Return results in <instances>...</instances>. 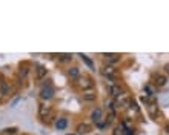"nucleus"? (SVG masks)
Instances as JSON below:
<instances>
[{"label":"nucleus","instance_id":"f257e3e1","mask_svg":"<svg viewBox=\"0 0 169 135\" xmlns=\"http://www.w3.org/2000/svg\"><path fill=\"white\" fill-rule=\"evenodd\" d=\"M75 86L80 88L85 92V91H89L94 86V83H92V80L89 77H78V78H75Z\"/></svg>","mask_w":169,"mask_h":135},{"label":"nucleus","instance_id":"f03ea898","mask_svg":"<svg viewBox=\"0 0 169 135\" xmlns=\"http://www.w3.org/2000/svg\"><path fill=\"white\" fill-rule=\"evenodd\" d=\"M40 97L43 98V100H49V98H52L54 97V88L48 83V84H45L42 89H40Z\"/></svg>","mask_w":169,"mask_h":135},{"label":"nucleus","instance_id":"7ed1b4c3","mask_svg":"<svg viewBox=\"0 0 169 135\" xmlns=\"http://www.w3.org/2000/svg\"><path fill=\"white\" fill-rule=\"evenodd\" d=\"M100 72H102V75L106 78H111V80H114L115 78V68L114 66H109V65H105L102 69H100Z\"/></svg>","mask_w":169,"mask_h":135},{"label":"nucleus","instance_id":"20e7f679","mask_svg":"<svg viewBox=\"0 0 169 135\" xmlns=\"http://www.w3.org/2000/svg\"><path fill=\"white\" fill-rule=\"evenodd\" d=\"M103 58H105V63H108L109 66H112L114 63L120 61V55L118 54H103Z\"/></svg>","mask_w":169,"mask_h":135},{"label":"nucleus","instance_id":"39448f33","mask_svg":"<svg viewBox=\"0 0 169 135\" xmlns=\"http://www.w3.org/2000/svg\"><path fill=\"white\" fill-rule=\"evenodd\" d=\"M109 94H111L114 98H118V97L123 95V89H122L118 84H112V86L109 88Z\"/></svg>","mask_w":169,"mask_h":135},{"label":"nucleus","instance_id":"423d86ee","mask_svg":"<svg viewBox=\"0 0 169 135\" xmlns=\"http://www.w3.org/2000/svg\"><path fill=\"white\" fill-rule=\"evenodd\" d=\"M82 98H83V101L91 103V101H95V100H97V94L92 92V91H85V92L82 94Z\"/></svg>","mask_w":169,"mask_h":135},{"label":"nucleus","instance_id":"0eeeda50","mask_svg":"<svg viewBox=\"0 0 169 135\" xmlns=\"http://www.w3.org/2000/svg\"><path fill=\"white\" fill-rule=\"evenodd\" d=\"M89 131H91V126H89L88 123H80V124L77 126V134L78 135L89 134Z\"/></svg>","mask_w":169,"mask_h":135},{"label":"nucleus","instance_id":"6e6552de","mask_svg":"<svg viewBox=\"0 0 169 135\" xmlns=\"http://www.w3.org/2000/svg\"><path fill=\"white\" fill-rule=\"evenodd\" d=\"M49 114H51V108L49 106H46V104H40L38 106V115L42 117V118L49 117Z\"/></svg>","mask_w":169,"mask_h":135},{"label":"nucleus","instance_id":"1a4fd4ad","mask_svg":"<svg viewBox=\"0 0 169 135\" xmlns=\"http://www.w3.org/2000/svg\"><path fill=\"white\" fill-rule=\"evenodd\" d=\"M46 74H48V71H46L45 66H37V69H36V77H37V80L45 78L46 77Z\"/></svg>","mask_w":169,"mask_h":135},{"label":"nucleus","instance_id":"9d476101","mask_svg":"<svg viewBox=\"0 0 169 135\" xmlns=\"http://www.w3.org/2000/svg\"><path fill=\"white\" fill-rule=\"evenodd\" d=\"M91 120H92L94 123H98V121L102 120V109H100V108H97V109H94V111L91 112Z\"/></svg>","mask_w":169,"mask_h":135},{"label":"nucleus","instance_id":"9b49d317","mask_svg":"<svg viewBox=\"0 0 169 135\" xmlns=\"http://www.w3.org/2000/svg\"><path fill=\"white\" fill-rule=\"evenodd\" d=\"M68 126V120L66 118H58L57 120V123H56V128L58 129V131H62V129H65Z\"/></svg>","mask_w":169,"mask_h":135},{"label":"nucleus","instance_id":"f8f14e48","mask_svg":"<svg viewBox=\"0 0 169 135\" xmlns=\"http://www.w3.org/2000/svg\"><path fill=\"white\" fill-rule=\"evenodd\" d=\"M166 81H168V78L165 77V75H157L154 83H155L157 86H165V84H166Z\"/></svg>","mask_w":169,"mask_h":135},{"label":"nucleus","instance_id":"ddd939ff","mask_svg":"<svg viewBox=\"0 0 169 135\" xmlns=\"http://www.w3.org/2000/svg\"><path fill=\"white\" fill-rule=\"evenodd\" d=\"M68 75H69V77L78 78V69H77V68H71V69L68 71Z\"/></svg>","mask_w":169,"mask_h":135},{"label":"nucleus","instance_id":"4468645a","mask_svg":"<svg viewBox=\"0 0 169 135\" xmlns=\"http://www.w3.org/2000/svg\"><path fill=\"white\" fill-rule=\"evenodd\" d=\"M80 57H82V60H83V61H85V63H86L89 68H94V63H92V60H89V58L86 57V55H83V54H80Z\"/></svg>","mask_w":169,"mask_h":135},{"label":"nucleus","instance_id":"2eb2a0df","mask_svg":"<svg viewBox=\"0 0 169 135\" xmlns=\"http://www.w3.org/2000/svg\"><path fill=\"white\" fill-rule=\"evenodd\" d=\"M3 132L8 135H16L17 134V129L16 128H6V129H3Z\"/></svg>","mask_w":169,"mask_h":135},{"label":"nucleus","instance_id":"dca6fc26","mask_svg":"<svg viewBox=\"0 0 169 135\" xmlns=\"http://www.w3.org/2000/svg\"><path fill=\"white\" fill-rule=\"evenodd\" d=\"M28 72H29V69H28L26 66L20 68V71H19V74H20V77H22V78H23V77H26V75H28Z\"/></svg>","mask_w":169,"mask_h":135},{"label":"nucleus","instance_id":"f3484780","mask_svg":"<svg viewBox=\"0 0 169 135\" xmlns=\"http://www.w3.org/2000/svg\"><path fill=\"white\" fill-rule=\"evenodd\" d=\"M58 58H60V61H69L72 55L71 54H62V55H58Z\"/></svg>","mask_w":169,"mask_h":135},{"label":"nucleus","instance_id":"a211bd4d","mask_svg":"<svg viewBox=\"0 0 169 135\" xmlns=\"http://www.w3.org/2000/svg\"><path fill=\"white\" fill-rule=\"evenodd\" d=\"M166 71H168V74H169V66H166Z\"/></svg>","mask_w":169,"mask_h":135},{"label":"nucleus","instance_id":"6ab92c4d","mask_svg":"<svg viewBox=\"0 0 169 135\" xmlns=\"http://www.w3.org/2000/svg\"><path fill=\"white\" fill-rule=\"evenodd\" d=\"M68 135H71V134H68Z\"/></svg>","mask_w":169,"mask_h":135}]
</instances>
